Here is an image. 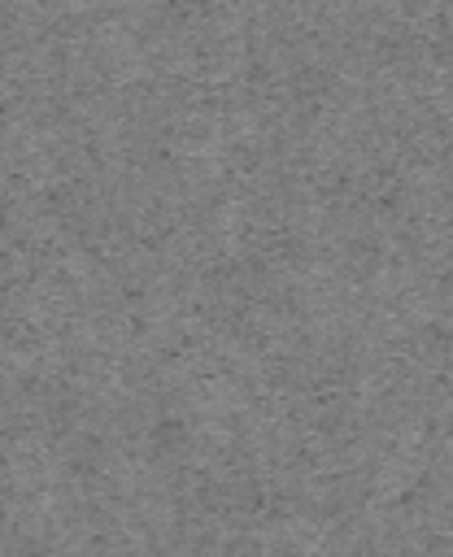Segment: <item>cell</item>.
<instances>
[]
</instances>
